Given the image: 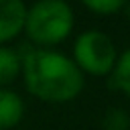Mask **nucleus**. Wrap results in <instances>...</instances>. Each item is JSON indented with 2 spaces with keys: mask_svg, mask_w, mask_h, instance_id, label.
<instances>
[{
  "mask_svg": "<svg viewBox=\"0 0 130 130\" xmlns=\"http://www.w3.org/2000/svg\"><path fill=\"white\" fill-rule=\"evenodd\" d=\"M124 12H126V18L130 20V0L126 2V6H124Z\"/></svg>",
  "mask_w": 130,
  "mask_h": 130,
  "instance_id": "obj_10",
  "label": "nucleus"
},
{
  "mask_svg": "<svg viewBox=\"0 0 130 130\" xmlns=\"http://www.w3.org/2000/svg\"><path fill=\"white\" fill-rule=\"evenodd\" d=\"M110 87L130 98V49H126L116 59V65L110 73Z\"/></svg>",
  "mask_w": 130,
  "mask_h": 130,
  "instance_id": "obj_7",
  "label": "nucleus"
},
{
  "mask_svg": "<svg viewBox=\"0 0 130 130\" xmlns=\"http://www.w3.org/2000/svg\"><path fill=\"white\" fill-rule=\"evenodd\" d=\"M102 126H104V130H128L130 128V116L122 108H110L104 114Z\"/></svg>",
  "mask_w": 130,
  "mask_h": 130,
  "instance_id": "obj_8",
  "label": "nucleus"
},
{
  "mask_svg": "<svg viewBox=\"0 0 130 130\" xmlns=\"http://www.w3.org/2000/svg\"><path fill=\"white\" fill-rule=\"evenodd\" d=\"M24 116V102L12 89H0V130L14 128Z\"/></svg>",
  "mask_w": 130,
  "mask_h": 130,
  "instance_id": "obj_5",
  "label": "nucleus"
},
{
  "mask_svg": "<svg viewBox=\"0 0 130 130\" xmlns=\"http://www.w3.org/2000/svg\"><path fill=\"white\" fill-rule=\"evenodd\" d=\"M118 53L114 41L102 30H85L75 39L73 45V63L79 71L89 75H110L116 65Z\"/></svg>",
  "mask_w": 130,
  "mask_h": 130,
  "instance_id": "obj_3",
  "label": "nucleus"
},
{
  "mask_svg": "<svg viewBox=\"0 0 130 130\" xmlns=\"http://www.w3.org/2000/svg\"><path fill=\"white\" fill-rule=\"evenodd\" d=\"M95 14H114L126 6L128 0H81Z\"/></svg>",
  "mask_w": 130,
  "mask_h": 130,
  "instance_id": "obj_9",
  "label": "nucleus"
},
{
  "mask_svg": "<svg viewBox=\"0 0 130 130\" xmlns=\"http://www.w3.org/2000/svg\"><path fill=\"white\" fill-rule=\"evenodd\" d=\"M20 67L22 61L18 51H14L12 47H0V89L10 85L18 77Z\"/></svg>",
  "mask_w": 130,
  "mask_h": 130,
  "instance_id": "obj_6",
  "label": "nucleus"
},
{
  "mask_svg": "<svg viewBox=\"0 0 130 130\" xmlns=\"http://www.w3.org/2000/svg\"><path fill=\"white\" fill-rule=\"evenodd\" d=\"M73 24V10L65 0H39L26 8L22 30L32 43L49 47L65 41L71 35Z\"/></svg>",
  "mask_w": 130,
  "mask_h": 130,
  "instance_id": "obj_2",
  "label": "nucleus"
},
{
  "mask_svg": "<svg viewBox=\"0 0 130 130\" xmlns=\"http://www.w3.org/2000/svg\"><path fill=\"white\" fill-rule=\"evenodd\" d=\"M28 93L43 102L63 104L75 100L83 89V73L73 59L49 51V49H26L18 51Z\"/></svg>",
  "mask_w": 130,
  "mask_h": 130,
  "instance_id": "obj_1",
  "label": "nucleus"
},
{
  "mask_svg": "<svg viewBox=\"0 0 130 130\" xmlns=\"http://www.w3.org/2000/svg\"><path fill=\"white\" fill-rule=\"evenodd\" d=\"M26 6L22 0H0V43L14 39L24 28Z\"/></svg>",
  "mask_w": 130,
  "mask_h": 130,
  "instance_id": "obj_4",
  "label": "nucleus"
}]
</instances>
